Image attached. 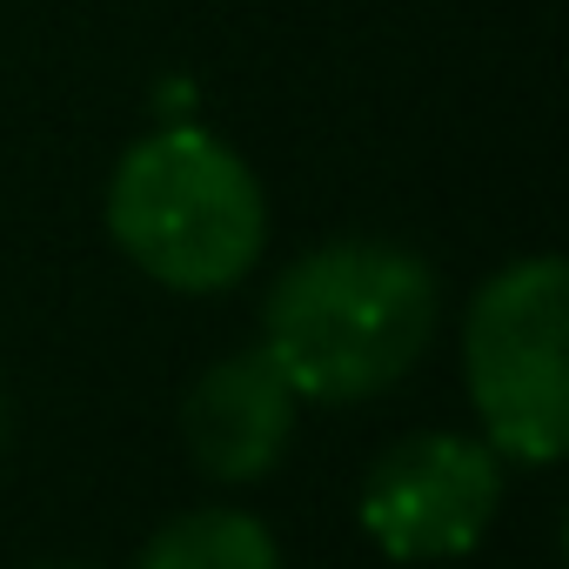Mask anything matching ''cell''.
<instances>
[{
	"label": "cell",
	"instance_id": "1",
	"mask_svg": "<svg viewBox=\"0 0 569 569\" xmlns=\"http://www.w3.org/2000/svg\"><path fill=\"white\" fill-rule=\"evenodd\" d=\"M442 322L436 268L376 234H342L274 274L261 349L302 402H369L396 389Z\"/></svg>",
	"mask_w": 569,
	"mask_h": 569
},
{
	"label": "cell",
	"instance_id": "2",
	"mask_svg": "<svg viewBox=\"0 0 569 569\" xmlns=\"http://www.w3.org/2000/svg\"><path fill=\"white\" fill-rule=\"evenodd\" d=\"M114 248L174 296H221L261 261L268 201L254 168L208 128L168 121L108 174Z\"/></svg>",
	"mask_w": 569,
	"mask_h": 569
},
{
	"label": "cell",
	"instance_id": "3",
	"mask_svg": "<svg viewBox=\"0 0 569 569\" xmlns=\"http://www.w3.org/2000/svg\"><path fill=\"white\" fill-rule=\"evenodd\" d=\"M569 268L562 254H522L496 268L462 316V376L496 456L556 462L569 442Z\"/></svg>",
	"mask_w": 569,
	"mask_h": 569
},
{
	"label": "cell",
	"instance_id": "4",
	"mask_svg": "<svg viewBox=\"0 0 569 569\" xmlns=\"http://www.w3.org/2000/svg\"><path fill=\"white\" fill-rule=\"evenodd\" d=\"M502 509V456L482 436H409L382 449L362 476L356 516L362 536L396 562H449L469 556Z\"/></svg>",
	"mask_w": 569,
	"mask_h": 569
},
{
	"label": "cell",
	"instance_id": "5",
	"mask_svg": "<svg viewBox=\"0 0 569 569\" xmlns=\"http://www.w3.org/2000/svg\"><path fill=\"white\" fill-rule=\"evenodd\" d=\"M296 389L289 376L274 369V356L254 342V349H234L221 356L181 402V436H188V456L214 476V482H261L281 456H289V436H296Z\"/></svg>",
	"mask_w": 569,
	"mask_h": 569
},
{
	"label": "cell",
	"instance_id": "6",
	"mask_svg": "<svg viewBox=\"0 0 569 569\" xmlns=\"http://www.w3.org/2000/svg\"><path fill=\"white\" fill-rule=\"evenodd\" d=\"M134 569H281V549L248 509H188L148 536Z\"/></svg>",
	"mask_w": 569,
	"mask_h": 569
},
{
	"label": "cell",
	"instance_id": "7",
	"mask_svg": "<svg viewBox=\"0 0 569 569\" xmlns=\"http://www.w3.org/2000/svg\"><path fill=\"white\" fill-rule=\"evenodd\" d=\"M34 569H88V562H34Z\"/></svg>",
	"mask_w": 569,
	"mask_h": 569
},
{
	"label": "cell",
	"instance_id": "8",
	"mask_svg": "<svg viewBox=\"0 0 569 569\" xmlns=\"http://www.w3.org/2000/svg\"><path fill=\"white\" fill-rule=\"evenodd\" d=\"M0 429H8V409H0Z\"/></svg>",
	"mask_w": 569,
	"mask_h": 569
}]
</instances>
